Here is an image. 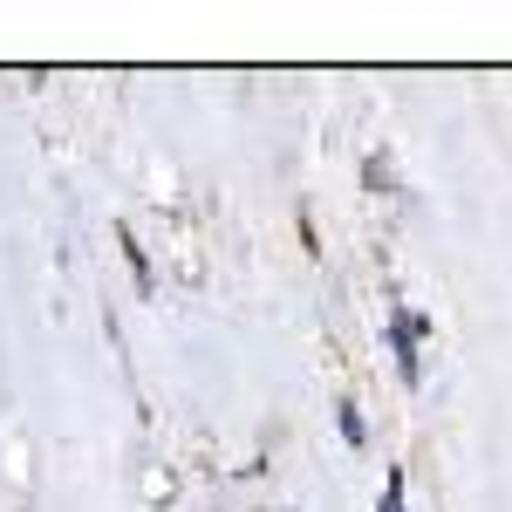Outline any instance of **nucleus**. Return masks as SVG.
Instances as JSON below:
<instances>
[{
  "label": "nucleus",
  "mask_w": 512,
  "mask_h": 512,
  "mask_svg": "<svg viewBox=\"0 0 512 512\" xmlns=\"http://www.w3.org/2000/svg\"><path fill=\"white\" fill-rule=\"evenodd\" d=\"M417 315H396V355H403V376H417Z\"/></svg>",
  "instance_id": "f257e3e1"
}]
</instances>
